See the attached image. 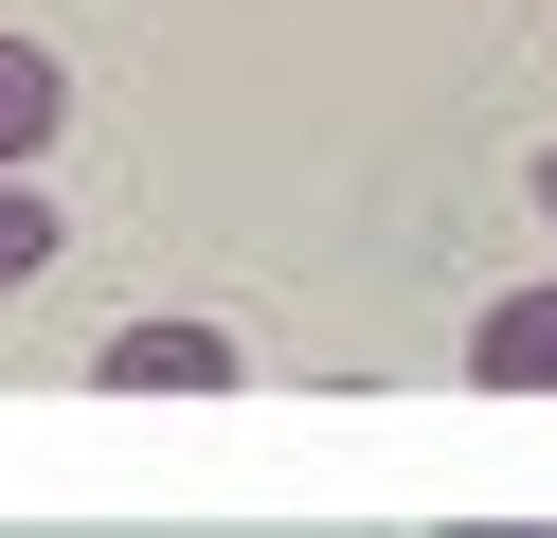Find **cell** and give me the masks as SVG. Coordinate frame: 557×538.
Returning <instances> with one entry per match:
<instances>
[{"instance_id": "6da1fadb", "label": "cell", "mask_w": 557, "mask_h": 538, "mask_svg": "<svg viewBox=\"0 0 557 538\" xmlns=\"http://www.w3.org/2000/svg\"><path fill=\"white\" fill-rule=\"evenodd\" d=\"M90 377H109V395H234L252 359H234L216 323H109V359H90Z\"/></svg>"}, {"instance_id": "7a4b0ae2", "label": "cell", "mask_w": 557, "mask_h": 538, "mask_svg": "<svg viewBox=\"0 0 557 538\" xmlns=\"http://www.w3.org/2000/svg\"><path fill=\"white\" fill-rule=\"evenodd\" d=\"M54 143H73V54H54V36H0V162L37 179Z\"/></svg>"}, {"instance_id": "3957f363", "label": "cell", "mask_w": 557, "mask_h": 538, "mask_svg": "<svg viewBox=\"0 0 557 538\" xmlns=\"http://www.w3.org/2000/svg\"><path fill=\"white\" fill-rule=\"evenodd\" d=\"M468 377L485 395H557V287H504V305L468 323Z\"/></svg>"}, {"instance_id": "277c9868", "label": "cell", "mask_w": 557, "mask_h": 538, "mask_svg": "<svg viewBox=\"0 0 557 538\" xmlns=\"http://www.w3.org/2000/svg\"><path fill=\"white\" fill-rule=\"evenodd\" d=\"M37 270H54V198L0 162V287H37Z\"/></svg>"}, {"instance_id": "5b68a950", "label": "cell", "mask_w": 557, "mask_h": 538, "mask_svg": "<svg viewBox=\"0 0 557 538\" xmlns=\"http://www.w3.org/2000/svg\"><path fill=\"white\" fill-rule=\"evenodd\" d=\"M540 215H557V143H540Z\"/></svg>"}, {"instance_id": "8992f818", "label": "cell", "mask_w": 557, "mask_h": 538, "mask_svg": "<svg viewBox=\"0 0 557 538\" xmlns=\"http://www.w3.org/2000/svg\"><path fill=\"white\" fill-rule=\"evenodd\" d=\"M468 538H504V521H468Z\"/></svg>"}]
</instances>
